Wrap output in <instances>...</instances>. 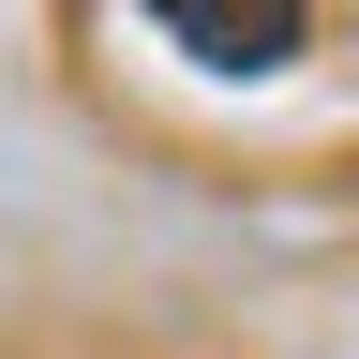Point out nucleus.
I'll use <instances>...</instances> for the list:
<instances>
[{"instance_id": "nucleus-1", "label": "nucleus", "mask_w": 359, "mask_h": 359, "mask_svg": "<svg viewBox=\"0 0 359 359\" xmlns=\"http://www.w3.org/2000/svg\"><path fill=\"white\" fill-rule=\"evenodd\" d=\"M135 15H150L180 60H210V75H285L299 30H314L299 0H135Z\"/></svg>"}]
</instances>
